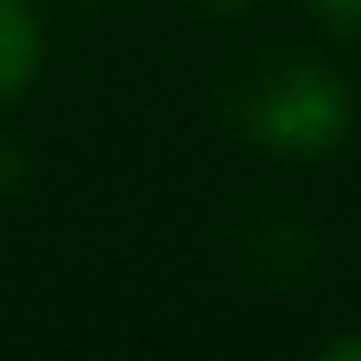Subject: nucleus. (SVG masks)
<instances>
[{
    "label": "nucleus",
    "mask_w": 361,
    "mask_h": 361,
    "mask_svg": "<svg viewBox=\"0 0 361 361\" xmlns=\"http://www.w3.org/2000/svg\"><path fill=\"white\" fill-rule=\"evenodd\" d=\"M25 178H32V159H25V146H19L13 133H0V203H13V197L25 190Z\"/></svg>",
    "instance_id": "obj_4"
},
{
    "label": "nucleus",
    "mask_w": 361,
    "mask_h": 361,
    "mask_svg": "<svg viewBox=\"0 0 361 361\" xmlns=\"http://www.w3.org/2000/svg\"><path fill=\"white\" fill-rule=\"evenodd\" d=\"M197 13H216V19H235V13H247L254 0H190Z\"/></svg>",
    "instance_id": "obj_7"
},
{
    "label": "nucleus",
    "mask_w": 361,
    "mask_h": 361,
    "mask_svg": "<svg viewBox=\"0 0 361 361\" xmlns=\"http://www.w3.org/2000/svg\"><path fill=\"white\" fill-rule=\"evenodd\" d=\"M222 102H228V121H235V133L247 146H260L273 159H292V165L336 152L349 140V121H355L349 82L330 63L305 57V51L247 57Z\"/></svg>",
    "instance_id": "obj_1"
},
{
    "label": "nucleus",
    "mask_w": 361,
    "mask_h": 361,
    "mask_svg": "<svg viewBox=\"0 0 361 361\" xmlns=\"http://www.w3.org/2000/svg\"><path fill=\"white\" fill-rule=\"evenodd\" d=\"M235 260H241L260 286L292 292V286H305V279L317 273V228L298 222L292 209H260V216L241 228Z\"/></svg>",
    "instance_id": "obj_2"
},
{
    "label": "nucleus",
    "mask_w": 361,
    "mask_h": 361,
    "mask_svg": "<svg viewBox=\"0 0 361 361\" xmlns=\"http://www.w3.org/2000/svg\"><path fill=\"white\" fill-rule=\"evenodd\" d=\"M311 13L336 32H361V0H311Z\"/></svg>",
    "instance_id": "obj_5"
},
{
    "label": "nucleus",
    "mask_w": 361,
    "mask_h": 361,
    "mask_svg": "<svg viewBox=\"0 0 361 361\" xmlns=\"http://www.w3.org/2000/svg\"><path fill=\"white\" fill-rule=\"evenodd\" d=\"M44 63V25L25 0H0V108L25 95V82Z\"/></svg>",
    "instance_id": "obj_3"
},
{
    "label": "nucleus",
    "mask_w": 361,
    "mask_h": 361,
    "mask_svg": "<svg viewBox=\"0 0 361 361\" xmlns=\"http://www.w3.org/2000/svg\"><path fill=\"white\" fill-rule=\"evenodd\" d=\"M324 355H330V361H361V330L336 336V343H324Z\"/></svg>",
    "instance_id": "obj_6"
}]
</instances>
